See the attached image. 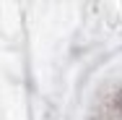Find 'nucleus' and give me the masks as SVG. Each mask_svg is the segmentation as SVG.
<instances>
[{"instance_id": "1", "label": "nucleus", "mask_w": 122, "mask_h": 120, "mask_svg": "<svg viewBox=\"0 0 122 120\" xmlns=\"http://www.w3.org/2000/svg\"><path fill=\"white\" fill-rule=\"evenodd\" d=\"M114 110H117V115H122V89L117 91V97H114Z\"/></svg>"}]
</instances>
